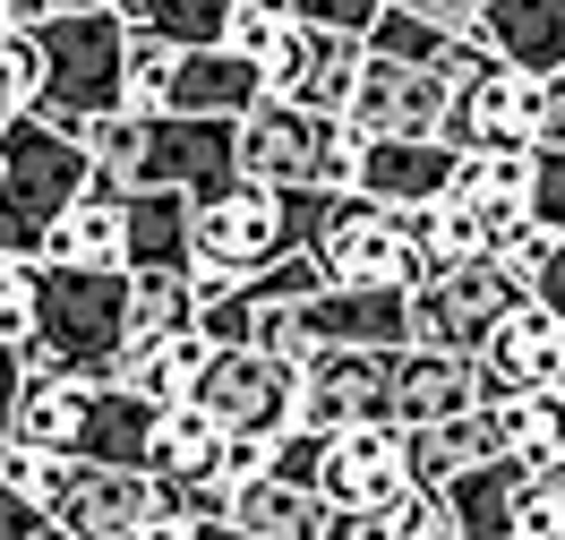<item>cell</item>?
I'll use <instances>...</instances> for the list:
<instances>
[{
    "label": "cell",
    "mask_w": 565,
    "mask_h": 540,
    "mask_svg": "<svg viewBox=\"0 0 565 540\" xmlns=\"http://www.w3.org/2000/svg\"><path fill=\"white\" fill-rule=\"evenodd\" d=\"M86 163L104 189L146 198V189H180V198H223L241 189V120H180V112H120L86 129Z\"/></svg>",
    "instance_id": "cell-1"
},
{
    "label": "cell",
    "mask_w": 565,
    "mask_h": 540,
    "mask_svg": "<svg viewBox=\"0 0 565 540\" xmlns=\"http://www.w3.org/2000/svg\"><path fill=\"white\" fill-rule=\"evenodd\" d=\"M95 189V163L70 129L52 120H9L0 138V266H43L52 257V232L86 207Z\"/></svg>",
    "instance_id": "cell-2"
},
{
    "label": "cell",
    "mask_w": 565,
    "mask_h": 540,
    "mask_svg": "<svg viewBox=\"0 0 565 540\" xmlns=\"http://www.w3.org/2000/svg\"><path fill=\"white\" fill-rule=\"evenodd\" d=\"M129 352V275H95V266H35V343H26V378H86L111 387V369Z\"/></svg>",
    "instance_id": "cell-3"
},
{
    "label": "cell",
    "mask_w": 565,
    "mask_h": 540,
    "mask_svg": "<svg viewBox=\"0 0 565 540\" xmlns=\"http://www.w3.org/2000/svg\"><path fill=\"white\" fill-rule=\"evenodd\" d=\"M326 215H334V198H318V189H300V198H275V189H223V198H206L198 207V241H189V275H214V284H257V275H275V266H291V257L318 250Z\"/></svg>",
    "instance_id": "cell-4"
},
{
    "label": "cell",
    "mask_w": 565,
    "mask_h": 540,
    "mask_svg": "<svg viewBox=\"0 0 565 540\" xmlns=\"http://www.w3.org/2000/svg\"><path fill=\"white\" fill-rule=\"evenodd\" d=\"M129 18L120 9H86V18H61V27H43L35 35V120L52 129H70L86 138L95 120H120L129 112Z\"/></svg>",
    "instance_id": "cell-5"
},
{
    "label": "cell",
    "mask_w": 565,
    "mask_h": 540,
    "mask_svg": "<svg viewBox=\"0 0 565 540\" xmlns=\"http://www.w3.org/2000/svg\"><path fill=\"white\" fill-rule=\"evenodd\" d=\"M360 129L352 120H334V112H300V104H266L241 120V180L248 189H275V198H300V189H318V198H343L360 180Z\"/></svg>",
    "instance_id": "cell-6"
},
{
    "label": "cell",
    "mask_w": 565,
    "mask_h": 540,
    "mask_svg": "<svg viewBox=\"0 0 565 540\" xmlns=\"http://www.w3.org/2000/svg\"><path fill=\"white\" fill-rule=\"evenodd\" d=\"M43 523L70 540H138L154 523H180L172 515V489L154 480V472H111V464H70V455H52L43 464Z\"/></svg>",
    "instance_id": "cell-7"
},
{
    "label": "cell",
    "mask_w": 565,
    "mask_h": 540,
    "mask_svg": "<svg viewBox=\"0 0 565 540\" xmlns=\"http://www.w3.org/2000/svg\"><path fill=\"white\" fill-rule=\"evenodd\" d=\"M309 257L326 266V284H334V292H412L428 275L420 215H394V207L360 198V189L334 198V215H326V232H318V250H309Z\"/></svg>",
    "instance_id": "cell-8"
},
{
    "label": "cell",
    "mask_w": 565,
    "mask_h": 540,
    "mask_svg": "<svg viewBox=\"0 0 565 540\" xmlns=\"http://www.w3.org/2000/svg\"><path fill=\"white\" fill-rule=\"evenodd\" d=\"M531 292L497 266V257H471V266H428L420 284H412V343L420 352H446V360H480L489 352V335L514 309H523Z\"/></svg>",
    "instance_id": "cell-9"
},
{
    "label": "cell",
    "mask_w": 565,
    "mask_h": 540,
    "mask_svg": "<svg viewBox=\"0 0 565 540\" xmlns=\"http://www.w3.org/2000/svg\"><path fill=\"white\" fill-rule=\"evenodd\" d=\"M540 138H548V77H523L480 52V70L455 86L446 146L462 163H480V155H540Z\"/></svg>",
    "instance_id": "cell-10"
},
{
    "label": "cell",
    "mask_w": 565,
    "mask_h": 540,
    "mask_svg": "<svg viewBox=\"0 0 565 540\" xmlns=\"http://www.w3.org/2000/svg\"><path fill=\"white\" fill-rule=\"evenodd\" d=\"M189 403H198L223 437L282 446V437L300 430V369H282V360L232 343V352H214V369L198 378V395H189Z\"/></svg>",
    "instance_id": "cell-11"
},
{
    "label": "cell",
    "mask_w": 565,
    "mask_h": 540,
    "mask_svg": "<svg viewBox=\"0 0 565 540\" xmlns=\"http://www.w3.org/2000/svg\"><path fill=\"white\" fill-rule=\"evenodd\" d=\"M412 489H420V472H412V437L394 430V421L326 437V472H318L326 515H386V506L412 498Z\"/></svg>",
    "instance_id": "cell-12"
},
{
    "label": "cell",
    "mask_w": 565,
    "mask_h": 540,
    "mask_svg": "<svg viewBox=\"0 0 565 540\" xmlns=\"http://www.w3.org/2000/svg\"><path fill=\"white\" fill-rule=\"evenodd\" d=\"M446 112H455V77L446 70H412L369 52L352 86V129L360 138H446Z\"/></svg>",
    "instance_id": "cell-13"
},
{
    "label": "cell",
    "mask_w": 565,
    "mask_h": 540,
    "mask_svg": "<svg viewBox=\"0 0 565 540\" xmlns=\"http://www.w3.org/2000/svg\"><path fill=\"white\" fill-rule=\"evenodd\" d=\"M360 61H369V43L309 35V27H282V43L266 52V61H257V70H266V95H275V104H300V112H334V120H352Z\"/></svg>",
    "instance_id": "cell-14"
},
{
    "label": "cell",
    "mask_w": 565,
    "mask_h": 540,
    "mask_svg": "<svg viewBox=\"0 0 565 540\" xmlns=\"http://www.w3.org/2000/svg\"><path fill=\"white\" fill-rule=\"evenodd\" d=\"M394 395V352H318L300 369V430L309 437H343L386 421Z\"/></svg>",
    "instance_id": "cell-15"
},
{
    "label": "cell",
    "mask_w": 565,
    "mask_h": 540,
    "mask_svg": "<svg viewBox=\"0 0 565 540\" xmlns=\"http://www.w3.org/2000/svg\"><path fill=\"white\" fill-rule=\"evenodd\" d=\"M462 180V155L446 138H369L360 146V198H377L394 215H428V207H446Z\"/></svg>",
    "instance_id": "cell-16"
},
{
    "label": "cell",
    "mask_w": 565,
    "mask_h": 540,
    "mask_svg": "<svg viewBox=\"0 0 565 540\" xmlns=\"http://www.w3.org/2000/svg\"><path fill=\"white\" fill-rule=\"evenodd\" d=\"M480 395L489 403H514V395H565V326L523 300L514 318L489 335V352H480Z\"/></svg>",
    "instance_id": "cell-17"
},
{
    "label": "cell",
    "mask_w": 565,
    "mask_h": 540,
    "mask_svg": "<svg viewBox=\"0 0 565 540\" xmlns=\"http://www.w3.org/2000/svg\"><path fill=\"white\" fill-rule=\"evenodd\" d=\"M309 352H412V292H334L291 309Z\"/></svg>",
    "instance_id": "cell-18"
},
{
    "label": "cell",
    "mask_w": 565,
    "mask_h": 540,
    "mask_svg": "<svg viewBox=\"0 0 565 540\" xmlns=\"http://www.w3.org/2000/svg\"><path fill=\"white\" fill-rule=\"evenodd\" d=\"M480 360H446V352H394V395H386V421L403 437L412 430H437V421H455V412H480Z\"/></svg>",
    "instance_id": "cell-19"
},
{
    "label": "cell",
    "mask_w": 565,
    "mask_h": 540,
    "mask_svg": "<svg viewBox=\"0 0 565 540\" xmlns=\"http://www.w3.org/2000/svg\"><path fill=\"white\" fill-rule=\"evenodd\" d=\"M266 104V70L232 52V43H214V52H180V77H172V112L180 120H248V112Z\"/></svg>",
    "instance_id": "cell-20"
},
{
    "label": "cell",
    "mask_w": 565,
    "mask_h": 540,
    "mask_svg": "<svg viewBox=\"0 0 565 540\" xmlns=\"http://www.w3.org/2000/svg\"><path fill=\"white\" fill-rule=\"evenodd\" d=\"M471 43L523 77H565V0H489Z\"/></svg>",
    "instance_id": "cell-21"
},
{
    "label": "cell",
    "mask_w": 565,
    "mask_h": 540,
    "mask_svg": "<svg viewBox=\"0 0 565 540\" xmlns=\"http://www.w3.org/2000/svg\"><path fill=\"white\" fill-rule=\"evenodd\" d=\"M437 498H446V523H455V540H514V532H523L531 472L514 464V455H497V464L462 472V480H446Z\"/></svg>",
    "instance_id": "cell-22"
},
{
    "label": "cell",
    "mask_w": 565,
    "mask_h": 540,
    "mask_svg": "<svg viewBox=\"0 0 565 540\" xmlns=\"http://www.w3.org/2000/svg\"><path fill=\"white\" fill-rule=\"evenodd\" d=\"M206 369H214V335L189 326V335H163V343H129L120 369H111V387H129V395H146L154 412H172V403L198 395Z\"/></svg>",
    "instance_id": "cell-23"
},
{
    "label": "cell",
    "mask_w": 565,
    "mask_h": 540,
    "mask_svg": "<svg viewBox=\"0 0 565 540\" xmlns=\"http://www.w3.org/2000/svg\"><path fill=\"white\" fill-rule=\"evenodd\" d=\"M455 207L489 232V250H505L514 232H531V155H480V163H462Z\"/></svg>",
    "instance_id": "cell-24"
},
{
    "label": "cell",
    "mask_w": 565,
    "mask_h": 540,
    "mask_svg": "<svg viewBox=\"0 0 565 540\" xmlns=\"http://www.w3.org/2000/svg\"><path fill=\"white\" fill-rule=\"evenodd\" d=\"M43 266H95V275H129V198L120 189H86V207H77L61 232H52V257Z\"/></svg>",
    "instance_id": "cell-25"
},
{
    "label": "cell",
    "mask_w": 565,
    "mask_h": 540,
    "mask_svg": "<svg viewBox=\"0 0 565 540\" xmlns=\"http://www.w3.org/2000/svg\"><path fill=\"white\" fill-rule=\"evenodd\" d=\"M154 403L129 395V387H95V412H86V437H77L70 464H111V472H146V446H154Z\"/></svg>",
    "instance_id": "cell-26"
},
{
    "label": "cell",
    "mask_w": 565,
    "mask_h": 540,
    "mask_svg": "<svg viewBox=\"0 0 565 540\" xmlns=\"http://www.w3.org/2000/svg\"><path fill=\"white\" fill-rule=\"evenodd\" d=\"M505 455V437H497V412H455V421H437V430H412V472H420V489H446L462 472H480Z\"/></svg>",
    "instance_id": "cell-27"
},
{
    "label": "cell",
    "mask_w": 565,
    "mask_h": 540,
    "mask_svg": "<svg viewBox=\"0 0 565 540\" xmlns=\"http://www.w3.org/2000/svg\"><path fill=\"white\" fill-rule=\"evenodd\" d=\"M223 446H232V437L214 430V421L198 412V403H172V412L154 421V446H146V472H154L163 489H198V480H206V472L223 464Z\"/></svg>",
    "instance_id": "cell-28"
},
{
    "label": "cell",
    "mask_w": 565,
    "mask_h": 540,
    "mask_svg": "<svg viewBox=\"0 0 565 540\" xmlns=\"http://www.w3.org/2000/svg\"><path fill=\"white\" fill-rule=\"evenodd\" d=\"M86 412H95V387H86V378H26V403H18V446H35V455H77Z\"/></svg>",
    "instance_id": "cell-29"
},
{
    "label": "cell",
    "mask_w": 565,
    "mask_h": 540,
    "mask_svg": "<svg viewBox=\"0 0 565 540\" xmlns=\"http://www.w3.org/2000/svg\"><path fill=\"white\" fill-rule=\"evenodd\" d=\"M232 532L248 540H326V498H309V489H291V480H248L241 498H232V515H223Z\"/></svg>",
    "instance_id": "cell-30"
},
{
    "label": "cell",
    "mask_w": 565,
    "mask_h": 540,
    "mask_svg": "<svg viewBox=\"0 0 565 540\" xmlns=\"http://www.w3.org/2000/svg\"><path fill=\"white\" fill-rule=\"evenodd\" d=\"M489 412H497L505 455H514L531 480L565 472V395H514V403H489Z\"/></svg>",
    "instance_id": "cell-31"
},
{
    "label": "cell",
    "mask_w": 565,
    "mask_h": 540,
    "mask_svg": "<svg viewBox=\"0 0 565 540\" xmlns=\"http://www.w3.org/2000/svg\"><path fill=\"white\" fill-rule=\"evenodd\" d=\"M446 498L437 489H412V498H394L386 515H326V540H446Z\"/></svg>",
    "instance_id": "cell-32"
},
{
    "label": "cell",
    "mask_w": 565,
    "mask_h": 540,
    "mask_svg": "<svg viewBox=\"0 0 565 540\" xmlns=\"http://www.w3.org/2000/svg\"><path fill=\"white\" fill-rule=\"evenodd\" d=\"M232 9H241V0H138L129 27L163 35L172 52H214V43L232 35Z\"/></svg>",
    "instance_id": "cell-33"
},
{
    "label": "cell",
    "mask_w": 565,
    "mask_h": 540,
    "mask_svg": "<svg viewBox=\"0 0 565 540\" xmlns=\"http://www.w3.org/2000/svg\"><path fill=\"white\" fill-rule=\"evenodd\" d=\"M198 326V284L189 275H129V343H163Z\"/></svg>",
    "instance_id": "cell-34"
},
{
    "label": "cell",
    "mask_w": 565,
    "mask_h": 540,
    "mask_svg": "<svg viewBox=\"0 0 565 540\" xmlns=\"http://www.w3.org/2000/svg\"><path fill=\"white\" fill-rule=\"evenodd\" d=\"M172 77H180V52L163 35H129V112H172Z\"/></svg>",
    "instance_id": "cell-35"
},
{
    "label": "cell",
    "mask_w": 565,
    "mask_h": 540,
    "mask_svg": "<svg viewBox=\"0 0 565 540\" xmlns=\"http://www.w3.org/2000/svg\"><path fill=\"white\" fill-rule=\"evenodd\" d=\"M394 0H291V27H309V35H343V43H369L386 27Z\"/></svg>",
    "instance_id": "cell-36"
},
{
    "label": "cell",
    "mask_w": 565,
    "mask_h": 540,
    "mask_svg": "<svg viewBox=\"0 0 565 540\" xmlns=\"http://www.w3.org/2000/svg\"><path fill=\"white\" fill-rule=\"evenodd\" d=\"M35 343V266H0V352Z\"/></svg>",
    "instance_id": "cell-37"
},
{
    "label": "cell",
    "mask_w": 565,
    "mask_h": 540,
    "mask_svg": "<svg viewBox=\"0 0 565 540\" xmlns=\"http://www.w3.org/2000/svg\"><path fill=\"white\" fill-rule=\"evenodd\" d=\"M531 223L565 241V155H557V146L531 155Z\"/></svg>",
    "instance_id": "cell-38"
},
{
    "label": "cell",
    "mask_w": 565,
    "mask_h": 540,
    "mask_svg": "<svg viewBox=\"0 0 565 540\" xmlns=\"http://www.w3.org/2000/svg\"><path fill=\"white\" fill-rule=\"evenodd\" d=\"M394 9L420 18V27H437V35H455V43H471L480 18H489V0H394Z\"/></svg>",
    "instance_id": "cell-39"
},
{
    "label": "cell",
    "mask_w": 565,
    "mask_h": 540,
    "mask_svg": "<svg viewBox=\"0 0 565 540\" xmlns=\"http://www.w3.org/2000/svg\"><path fill=\"white\" fill-rule=\"evenodd\" d=\"M318 472H326V437L291 430V437L275 446V480H291V489H309V498H318Z\"/></svg>",
    "instance_id": "cell-40"
},
{
    "label": "cell",
    "mask_w": 565,
    "mask_h": 540,
    "mask_svg": "<svg viewBox=\"0 0 565 540\" xmlns=\"http://www.w3.org/2000/svg\"><path fill=\"white\" fill-rule=\"evenodd\" d=\"M86 9H111V0H0V18H9L18 35H43V27H61V18H86Z\"/></svg>",
    "instance_id": "cell-41"
},
{
    "label": "cell",
    "mask_w": 565,
    "mask_h": 540,
    "mask_svg": "<svg viewBox=\"0 0 565 540\" xmlns=\"http://www.w3.org/2000/svg\"><path fill=\"white\" fill-rule=\"evenodd\" d=\"M43 464H52V455H35V446H18V437H0V480H9L18 498H35V489H43Z\"/></svg>",
    "instance_id": "cell-42"
},
{
    "label": "cell",
    "mask_w": 565,
    "mask_h": 540,
    "mask_svg": "<svg viewBox=\"0 0 565 540\" xmlns=\"http://www.w3.org/2000/svg\"><path fill=\"white\" fill-rule=\"evenodd\" d=\"M0 540H43V506L18 498L9 480H0Z\"/></svg>",
    "instance_id": "cell-43"
},
{
    "label": "cell",
    "mask_w": 565,
    "mask_h": 540,
    "mask_svg": "<svg viewBox=\"0 0 565 540\" xmlns=\"http://www.w3.org/2000/svg\"><path fill=\"white\" fill-rule=\"evenodd\" d=\"M531 300H540V309H548V318L565 326V241L548 250V266H540V284H531Z\"/></svg>",
    "instance_id": "cell-44"
},
{
    "label": "cell",
    "mask_w": 565,
    "mask_h": 540,
    "mask_svg": "<svg viewBox=\"0 0 565 540\" xmlns=\"http://www.w3.org/2000/svg\"><path fill=\"white\" fill-rule=\"evenodd\" d=\"M540 146H557V155H565V77H548V138H540Z\"/></svg>",
    "instance_id": "cell-45"
},
{
    "label": "cell",
    "mask_w": 565,
    "mask_h": 540,
    "mask_svg": "<svg viewBox=\"0 0 565 540\" xmlns=\"http://www.w3.org/2000/svg\"><path fill=\"white\" fill-rule=\"evenodd\" d=\"M189 540H248V532H232V523H189Z\"/></svg>",
    "instance_id": "cell-46"
},
{
    "label": "cell",
    "mask_w": 565,
    "mask_h": 540,
    "mask_svg": "<svg viewBox=\"0 0 565 540\" xmlns=\"http://www.w3.org/2000/svg\"><path fill=\"white\" fill-rule=\"evenodd\" d=\"M138 540H189V523H154V532H138Z\"/></svg>",
    "instance_id": "cell-47"
},
{
    "label": "cell",
    "mask_w": 565,
    "mask_h": 540,
    "mask_svg": "<svg viewBox=\"0 0 565 540\" xmlns=\"http://www.w3.org/2000/svg\"><path fill=\"white\" fill-rule=\"evenodd\" d=\"M248 9H275V18H291V0H248Z\"/></svg>",
    "instance_id": "cell-48"
},
{
    "label": "cell",
    "mask_w": 565,
    "mask_h": 540,
    "mask_svg": "<svg viewBox=\"0 0 565 540\" xmlns=\"http://www.w3.org/2000/svg\"><path fill=\"white\" fill-rule=\"evenodd\" d=\"M43 540H70V532H52V523H43Z\"/></svg>",
    "instance_id": "cell-49"
}]
</instances>
